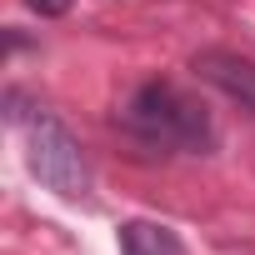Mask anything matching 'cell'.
<instances>
[{
    "instance_id": "cell-1",
    "label": "cell",
    "mask_w": 255,
    "mask_h": 255,
    "mask_svg": "<svg viewBox=\"0 0 255 255\" xmlns=\"http://www.w3.org/2000/svg\"><path fill=\"white\" fill-rule=\"evenodd\" d=\"M25 160H30V170L40 175V185H50L55 195H85V185H90V175H85V155H80V145H75V135L65 130L60 120H50V115H40L35 125H30V150H25Z\"/></svg>"
},
{
    "instance_id": "cell-2",
    "label": "cell",
    "mask_w": 255,
    "mask_h": 255,
    "mask_svg": "<svg viewBox=\"0 0 255 255\" xmlns=\"http://www.w3.org/2000/svg\"><path fill=\"white\" fill-rule=\"evenodd\" d=\"M130 120L165 145H200V135H205V115L190 100H180L170 85H145L130 105Z\"/></svg>"
},
{
    "instance_id": "cell-3",
    "label": "cell",
    "mask_w": 255,
    "mask_h": 255,
    "mask_svg": "<svg viewBox=\"0 0 255 255\" xmlns=\"http://www.w3.org/2000/svg\"><path fill=\"white\" fill-rule=\"evenodd\" d=\"M195 70H200L210 85H220L225 95H235L240 105L255 110V65H250V60H240V55H230V50H205V55H195Z\"/></svg>"
},
{
    "instance_id": "cell-4",
    "label": "cell",
    "mask_w": 255,
    "mask_h": 255,
    "mask_svg": "<svg viewBox=\"0 0 255 255\" xmlns=\"http://www.w3.org/2000/svg\"><path fill=\"white\" fill-rule=\"evenodd\" d=\"M120 250L125 255H180V240L150 220H130L120 225Z\"/></svg>"
},
{
    "instance_id": "cell-5",
    "label": "cell",
    "mask_w": 255,
    "mask_h": 255,
    "mask_svg": "<svg viewBox=\"0 0 255 255\" xmlns=\"http://www.w3.org/2000/svg\"><path fill=\"white\" fill-rule=\"evenodd\" d=\"M25 5H30L35 15H65V10H70V0H25Z\"/></svg>"
}]
</instances>
